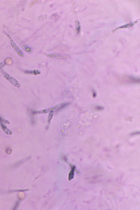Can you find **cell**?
<instances>
[{"instance_id": "6da1fadb", "label": "cell", "mask_w": 140, "mask_h": 210, "mask_svg": "<svg viewBox=\"0 0 140 210\" xmlns=\"http://www.w3.org/2000/svg\"><path fill=\"white\" fill-rule=\"evenodd\" d=\"M4 33H5V34L8 37L9 39V40L10 41L12 47L14 50L15 51V52L17 53V54L21 58L24 57V52L19 48L10 35L7 33H6L5 32Z\"/></svg>"}, {"instance_id": "7a4b0ae2", "label": "cell", "mask_w": 140, "mask_h": 210, "mask_svg": "<svg viewBox=\"0 0 140 210\" xmlns=\"http://www.w3.org/2000/svg\"><path fill=\"white\" fill-rule=\"evenodd\" d=\"M2 72L4 78L12 84L16 88H19L20 87V83L15 79L4 71H2Z\"/></svg>"}, {"instance_id": "3957f363", "label": "cell", "mask_w": 140, "mask_h": 210, "mask_svg": "<svg viewBox=\"0 0 140 210\" xmlns=\"http://www.w3.org/2000/svg\"><path fill=\"white\" fill-rule=\"evenodd\" d=\"M13 63V60L11 58H6L3 61L0 62V70L3 69L6 66H12Z\"/></svg>"}, {"instance_id": "277c9868", "label": "cell", "mask_w": 140, "mask_h": 210, "mask_svg": "<svg viewBox=\"0 0 140 210\" xmlns=\"http://www.w3.org/2000/svg\"><path fill=\"white\" fill-rule=\"evenodd\" d=\"M44 55L48 58L58 59H66L67 57L66 56L58 54H47L44 53Z\"/></svg>"}, {"instance_id": "5b68a950", "label": "cell", "mask_w": 140, "mask_h": 210, "mask_svg": "<svg viewBox=\"0 0 140 210\" xmlns=\"http://www.w3.org/2000/svg\"><path fill=\"white\" fill-rule=\"evenodd\" d=\"M0 125L1 126L2 129L6 134L8 135H12V131L7 127L6 126L4 125V123H0Z\"/></svg>"}, {"instance_id": "8992f818", "label": "cell", "mask_w": 140, "mask_h": 210, "mask_svg": "<svg viewBox=\"0 0 140 210\" xmlns=\"http://www.w3.org/2000/svg\"><path fill=\"white\" fill-rule=\"evenodd\" d=\"M24 73L27 74H33L35 75H38L41 73V71L38 70H25L24 71Z\"/></svg>"}, {"instance_id": "52a82bcc", "label": "cell", "mask_w": 140, "mask_h": 210, "mask_svg": "<svg viewBox=\"0 0 140 210\" xmlns=\"http://www.w3.org/2000/svg\"><path fill=\"white\" fill-rule=\"evenodd\" d=\"M22 48L25 52L29 54H31L33 52L32 49L28 46L24 45L22 46Z\"/></svg>"}, {"instance_id": "ba28073f", "label": "cell", "mask_w": 140, "mask_h": 210, "mask_svg": "<svg viewBox=\"0 0 140 210\" xmlns=\"http://www.w3.org/2000/svg\"><path fill=\"white\" fill-rule=\"evenodd\" d=\"M137 22H134L130 23L127 24L123 25V26L119 27L116 29H120L132 27L135 24H136Z\"/></svg>"}, {"instance_id": "9c48e42d", "label": "cell", "mask_w": 140, "mask_h": 210, "mask_svg": "<svg viewBox=\"0 0 140 210\" xmlns=\"http://www.w3.org/2000/svg\"><path fill=\"white\" fill-rule=\"evenodd\" d=\"M76 24H77V31L78 33L79 34L80 32L81 29V25L80 22L78 21H76Z\"/></svg>"}, {"instance_id": "30bf717a", "label": "cell", "mask_w": 140, "mask_h": 210, "mask_svg": "<svg viewBox=\"0 0 140 210\" xmlns=\"http://www.w3.org/2000/svg\"><path fill=\"white\" fill-rule=\"evenodd\" d=\"M0 123H4L9 124L10 123V122L8 120H5V119L0 116Z\"/></svg>"}, {"instance_id": "8fae6325", "label": "cell", "mask_w": 140, "mask_h": 210, "mask_svg": "<svg viewBox=\"0 0 140 210\" xmlns=\"http://www.w3.org/2000/svg\"><path fill=\"white\" fill-rule=\"evenodd\" d=\"M39 1L37 0H34L33 1H32L31 3H30L29 5V6L30 7H31L32 6L34 5L38 1Z\"/></svg>"}, {"instance_id": "7c38bea8", "label": "cell", "mask_w": 140, "mask_h": 210, "mask_svg": "<svg viewBox=\"0 0 140 210\" xmlns=\"http://www.w3.org/2000/svg\"><path fill=\"white\" fill-rule=\"evenodd\" d=\"M19 201H18L16 203V204L15 205V206L13 208V210H16L18 208L19 205Z\"/></svg>"}, {"instance_id": "4fadbf2b", "label": "cell", "mask_w": 140, "mask_h": 210, "mask_svg": "<svg viewBox=\"0 0 140 210\" xmlns=\"http://www.w3.org/2000/svg\"><path fill=\"white\" fill-rule=\"evenodd\" d=\"M11 149H10L8 148L7 149L6 151V153L8 154L10 153L11 152Z\"/></svg>"}, {"instance_id": "5bb4252c", "label": "cell", "mask_w": 140, "mask_h": 210, "mask_svg": "<svg viewBox=\"0 0 140 210\" xmlns=\"http://www.w3.org/2000/svg\"><path fill=\"white\" fill-rule=\"evenodd\" d=\"M122 177H123L122 175L121 176V177H120L121 179H120V183H121V181H122Z\"/></svg>"}, {"instance_id": "9a60e30c", "label": "cell", "mask_w": 140, "mask_h": 210, "mask_svg": "<svg viewBox=\"0 0 140 210\" xmlns=\"http://www.w3.org/2000/svg\"><path fill=\"white\" fill-rule=\"evenodd\" d=\"M108 168L109 169H110V170H113V168H111V167H109V166H108Z\"/></svg>"}, {"instance_id": "2e32d148", "label": "cell", "mask_w": 140, "mask_h": 210, "mask_svg": "<svg viewBox=\"0 0 140 210\" xmlns=\"http://www.w3.org/2000/svg\"><path fill=\"white\" fill-rule=\"evenodd\" d=\"M114 193V192H109V194H110V195H111V194H113Z\"/></svg>"}, {"instance_id": "e0dca14e", "label": "cell", "mask_w": 140, "mask_h": 210, "mask_svg": "<svg viewBox=\"0 0 140 210\" xmlns=\"http://www.w3.org/2000/svg\"><path fill=\"white\" fill-rule=\"evenodd\" d=\"M118 178H117V179H116V180H117V181H116V182H117L118 181Z\"/></svg>"}]
</instances>
